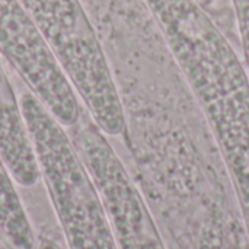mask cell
Wrapping results in <instances>:
<instances>
[{
  "mask_svg": "<svg viewBox=\"0 0 249 249\" xmlns=\"http://www.w3.org/2000/svg\"><path fill=\"white\" fill-rule=\"evenodd\" d=\"M210 128L249 238V73L197 0H146Z\"/></svg>",
  "mask_w": 249,
  "mask_h": 249,
  "instance_id": "6da1fadb",
  "label": "cell"
},
{
  "mask_svg": "<svg viewBox=\"0 0 249 249\" xmlns=\"http://www.w3.org/2000/svg\"><path fill=\"white\" fill-rule=\"evenodd\" d=\"M19 95L41 179L66 249H120L101 196L67 128L26 88Z\"/></svg>",
  "mask_w": 249,
  "mask_h": 249,
  "instance_id": "7a4b0ae2",
  "label": "cell"
},
{
  "mask_svg": "<svg viewBox=\"0 0 249 249\" xmlns=\"http://www.w3.org/2000/svg\"><path fill=\"white\" fill-rule=\"evenodd\" d=\"M76 90L108 136L125 134L121 93L104 42L82 0H19Z\"/></svg>",
  "mask_w": 249,
  "mask_h": 249,
  "instance_id": "3957f363",
  "label": "cell"
},
{
  "mask_svg": "<svg viewBox=\"0 0 249 249\" xmlns=\"http://www.w3.org/2000/svg\"><path fill=\"white\" fill-rule=\"evenodd\" d=\"M69 134L101 196L118 248L168 249L140 187L90 115L85 112Z\"/></svg>",
  "mask_w": 249,
  "mask_h": 249,
  "instance_id": "277c9868",
  "label": "cell"
},
{
  "mask_svg": "<svg viewBox=\"0 0 249 249\" xmlns=\"http://www.w3.org/2000/svg\"><path fill=\"white\" fill-rule=\"evenodd\" d=\"M0 55L32 95L67 130L83 105L19 0H0Z\"/></svg>",
  "mask_w": 249,
  "mask_h": 249,
  "instance_id": "5b68a950",
  "label": "cell"
},
{
  "mask_svg": "<svg viewBox=\"0 0 249 249\" xmlns=\"http://www.w3.org/2000/svg\"><path fill=\"white\" fill-rule=\"evenodd\" d=\"M0 55V156L19 190H32L42 182L41 171L23 121L20 95Z\"/></svg>",
  "mask_w": 249,
  "mask_h": 249,
  "instance_id": "8992f818",
  "label": "cell"
},
{
  "mask_svg": "<svg viewBox=\"0 0 249 249\" xmlns=\"http://www.w3.org/2000/svg\"><path fill=\"white\" fill-rule=\"evenodd\" d=\"M0 232L15 249H35V226L13 177L0 156Z\"/></svg>",
  "mask_w": 249,
  "mask_h": 249,
  "instance_id": "52a82bcc",
  "label": "cell"
},
{
  "mask_svg": "<svg viewBox=\"0 0 249 249\" xmlns=\"http://www.w3.org/2000/svg\"><path fill=\"white\" fill-rule=\"evenodd\" d=\"M226 201L225 194L209 201L193 249H225V226L229 210Z\"/></svg>",
  "mask_w": 249,
  "mask_h": 249,
  "instance_id": "ba28073f",
  "label": "cell"
},
{
  "mask_svg": "<svg viewBox=\"0 0 249 249\" xmlns=\"http://www.w3.org/2000/svg\"><path fill=\"white\" fill-rule=\"evenodd\" d=\"M197 1L212 16V19L217 23V26L226 34V36L233 44H238L239 36L236 29V19L231 0H197Z\"/></svg>",
  "mask_w": 249,
  "mask_h": 249,
  "instance_id": "9c48e42d",
  "label": "cell"
},
{
  "mask_svg": "<svg viewBox=\"0 0 249 249\" xmlns=\"http://www.w3.org/2000/svg\"><path fill=\"white\" fill-rule=\"evenodd\" d=\"M231 3L236 19L239 48L249 73V0H231Z\"/></svg>",
  "mask_w": 249,
  "mask_h": 249,
  "instance_id": "30bf717a",
  "label": "cell"
},
{
  "mask_svg": "<svg viewBox=\"0 0 249 249\" xmlns=\"http://www.w3.org/2000/svg\"><path fill=\"white\" fill-rule=\"evenodd\" d=\"M35 249H66L58 225L57 228L51 223H38L35 226Z\"/></svg>",
  "mask_w": 249,
  "mask_h": 249,
  "instance_id": "8fae6325",
  "label": "cell"
},
{
  "mask_svg": "<svg viewBox=\"0 0 249 249\" xmlns=\"http://www.w3.org/2000/svg\"><path fill=\"white\" fill-rule=\"evenodd\" d=\"M0 249H15L9 242H7V239L3 236L1 232H0Z\"/></svg>",
  "mask_w": 249,
  "mask_h": 249,
  "instance_id": "7c38bea8",
  "label": "cell"
}]
</instances>
